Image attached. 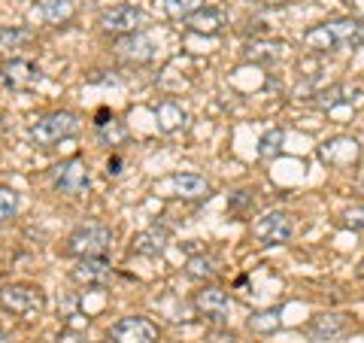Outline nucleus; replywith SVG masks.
<instances>
[{"mask_svg": "<svg viewBox=\"0 0 364 343\" xmlns=\"http://www.w3.org/2000/svg\"><path fill=\"white\" fill-rule=\"evenodd\" d=\"M364 43V25L355 19H334V21H322L304 33V46L313 52H337V49H349V46Z\"/></svg>", "mask_w": 364, "mask_h": 343, "instance_id": "1", "label": "nucleus"}, {"mask_svg": "<svg viewBox=\"0 0 364 343\" xmlns=\"http://www.w3.org/2000/svg\"><path fill=\"white\" fill-rule=\"evenodd\" d=\"M112 246V231L104 222H82L73 228V234L64 240V255L70 258H91V255H107Z\"/></svg>", "mask_w": 364, "mask_h": 343, "instance_id": "2", "label": "nucleus"}, {"mask_svg": "<svg viewBox=\"0 0 364 343\" xmlns=\"http://www.w3.org/2000/svg\"><path fill=\"white\" fill-rule=\"evenodd\" d=\"M76 134H79V119H76V112H67V110L46 112L43 119L31 125V140L43 146V149H49V146L61 143V140H70Z\"/></svg>", "mask_w": 364, "mask_h": 343, "instance_id": "3", "label": "nucleus"}, {"mask_svg": "<svg viewBox=\"0 0 364 343\" xmlns=\"http://www.w3.org/2000/svg\"><path fill=\"white\" fill-rule=\"evenodd\" d=\"M0 307L13 316L21 319H33L43 313L46 307V295L40 285H31V283H9L0 289Z\"/></svg>", "mask_w": 364, "mask_h": 343, "instance_id": "4", "label": "nucleus"}, {"mask_svg": "<svg viewBox=\"0 0 364 343\" xmlns=\"http://www.w3.org/2000/svg\"><path fill=\"white\" fill-rule=\"evenodd\" d=\"M109 337L116 343H158L161 340V331L146 316H124L119 322H112Z\"/></svg>", "mask_w": 364, "mask_h": 343, "instance_id": "5", "label": "nucleus"}, {"mask_svg": "<svg viewBox=\"0 0 364 343\" xmlns=\"http://www.w3.org/2000/svg\"><path fill=\"white\" fill-rule=\"evenodd\" d=\"M52 186H55V191L70 194V198H79V194H85V191L91 189V176H88L85 162H79V158H70V162H64L61 167H55Z\"/></svg>", "mask_w": 364, "mask_h": 343, "instance_id": "6", "label": "nucleus"}, {"mask_svg": "<svg viewBox=\"0 0 364 343\" xmlns=\"http://www.w3.org/2000/svg\"><path fill=\"white\" fill-rule=\"evenodd\" d=\"M73 283L85 285V289H104L112 280V265L107 255H91V258H76V268L70 270Z\"/></svg>", "mask_w": 364, "mask_h": 343, "instance_id": "7", "label": "nucleus"}, {"mask_svg": "<svg viewBox=\"0 0 364 343\" xmlns=\"http://www.w3.org/2000/svg\"><path fill=\"white\" fill-rule=\"evenodd\" d=\"M143 9L140 6H131V4H119V6H109L100 13V28H104L107 33H134L143 28Z\"/></svg>", "mask_w": 364, "mask_h": 343, "instance_id": "8", "label": "nucleus"}, {"mask_svg": "<svg viewBox=\"0 0 364 343\" xmlns=\"http://www.w3.org/2000/svg\"><path fill=\"white\" fill-rule=\"evenodd\" d=\"M252 231H255V237L261 240V243L277 246V243H286V240H291L294 222H291L289 213L273 210V213H267V216H261V219L252 225Z\"/></svg>", "mask_w": 364, "mask_h": 343, "instance_id": "9", "label": "nucleus"}, {"mask_svg": "<svg viewBox=\"0 0 364 343\" xmlns=\"http://www.w3.org/2000/svg\"><path fill=\"white\" fill-rule=\"evenodd\" d=\"M318 158L328 167H352L361 158V146L352 137H334V140H325L318 146Z\"/></svg>", "mask_w": 364, "mask_h": 343, "instance_id": "10", "label": "nucleus"}, {"mask_svg": "<svg viewBox=\"0 0 364 343\" xmlns=\"http://www.w3.org/2000/svg\"><path fill=\"white\" fill-rule=\"evenodd\" d=\"M195 307L215 325H225L228 316H231V298L219 289V285H207L195 295Z\"/></svg>", "mask_w": 364, "mask_h": 343, "instance_id": "11", "label": "nucleus"}, {"mask_svg": "<svg viewBox=\"0 0 364 343\" xmlns=\"http://www.w3.org/2000/svg\"><path fill=\"white\" fill-rule=\"evenodd\" d=\"M116 55L124 58L128 64H149L155 58V43L140 31L122 33V37L116 40Z\"/></svg>", "mask_w": 364, "mask_h": 343, "instance_id": "12", "label": "nucleus"}, {"mask_svg": "<svg viewBox=\"0 0 364 343\" xmlns=\"http://www.w3.org/2000/svg\"><path fill=\"white\" fill-rule=\"evenodd\" d=\"M0 79H4L6 88L25 91V88L40 83V67L31 64L28 58H13V61H6L4 67H0Z\"/></svg>", "mask_w": 364, "mask_h": 343, "instance_id": "13", "label": "nucleus"}, {"mask_svg": "<svg viewBox=\"0 0 364 343\" xmlns=\"http://www.w3.org/2000/svg\"><path fill=\"white\" fill-rule=\"evenodd\" d=\"M349 319L343 313H316L306 325V334L313 340H337L340 334H346Z\"/></svg>", "mask_w": 364, "mask_h": 343, "instance_id": "14", "label": "nucleus"}, {"mask_svg": "<svg viewBox=\"0 0 364 343\" xmlns=\"http://www.w3.org/2000/svg\"><path fill=\"white\" fill-rule=\"evenodd\" d=\"M167 243H170V231H167V228L152 225V228H146V231H140L134 237V253L143 255V258H155V255L164 253Z\"/></svg>", "mask_w": 364, "mask_h": 343, "instance_id": "15", "label": "nucleus"}, {"mask_svg": "<svg viewBox=\"0 0 364 343\" xmlns=\"http://www.w3.org/2000/svg\"><path fill=\"white\" fill-rule=\"evenodd\" d=\"M31 16L37 21H46V25H64L73 16V0H37Z\"/></svg>", "mask_w": 364, "mask_h": 343, "instance_id": "16", "label": "nucleus"}, {"mask_svg": "<svg viewBox=\"0 0 364 343\" xmlns=\"http://www.w3.org/2000/svg\"><path fill=\"white\" fill-rule=\"evenodd\" d=\"M155 122H158V131L161 134H173L186 125V110H182L176 100H161L155 107Z\"/></svg>", "mask_w": 364, "mask_h": 343, "instance_id": "17", "label": "nucleus"}, {"mask_svg": "<svg viewBox=\"0 0 364 343\" xmlns=\"http://www.w3.org/2000/svg\"><path fill=\"white\" fill-rule=\"evenodd\" d=\"M186 28L191 33H219L225 28V13L222 9H198L195 16H188L186 19Z\"/></svg>", "mask_w": 364, "mask_h": 343, "instance_id": "18", "label": "nucleus"}, {"mask_svg": "<svg viewBox=\"0 0 364 343\" xmlns=\"http://www.w3.org/2000/svg\"><path fill=\"white\" fill-rule=\"evenodd\" d=\"M170 186L176 189L179 198H203L210 191L207 179L198 176V174H173L170 176Z\"/></svg>", "mask_w": 364, "mask_h": 343, "instance_id": "19", "label": "nucleus"}, {"mask_svg": "<svg viewBox=\"0 0 364 343\" xmlns=\"http://www.w3.org/2000/svg\"><path fill=\"white\" fill-rule=\"evenodd\" d=\"M282 49H286L282 43H273V40H255V43H249V46H246L243 55H246L249 61H255V64H270V61H277V58H279Z\"/></svg>", "mask_w": 364, "mask_h": 343, "instance_id": "20", "label": "nucleus"}, {"mask_svg": "<svg viewBox=\"0 0 364 343\" xmlns=\"http://www.w3.org/2000/svg\"><path fill=\"white\" fill-rule=\"evenodd\" d=\"M279 325H282L279 307H270V310H261V313L249 316V328H252L255 334H273V331H279Z\"/></svg>", "mask_w": 364, "mask_h": 343, "instance_id": "21", "label": "nucleus"}, {"mask_svg": "<svg viewBox=\"0 0 364 343\" xmlns=\"http://www.w3.org/2000/svg\"><path fill=\"white\" fill-rule=\"evenodd\" d=\"M349 95H355L349 85H331V88H325V91H318L316 95V107H322V110H334L340 104H349Z\"/></svg>", "mask_w": 364, "mask_h": 343, "instance_id": "22", "label": "nucleus"}, {"mask_svg": "<svg viewBox=\"0 0 364 343\" xmlns=\"http://www.w3.org/2000/svg\"><path fill=\"white\" fill-rule=\"evenodd\" d=\"M158 4H161V13L167 19H188L203 9V0H158Z\"/></svg>", "mask_w": 364, "mask_h": 343, "instance_id": "23", "label": "nucleus"}, {"mask_svg": "<svg viewBox=\"0 0 364 343\" xmlns=\"http://www.w3.org/2000/svg\"><path fill=\"white\" fill-rule=\"evenodd\" d=\"M186 273L191 280H213L215 277V261L210 255H191L186 261Z\"/></svg>", "mask_w": 364, "mask_h": 343, "instance_id": "24", "label": "nucleus"}, {"mask_svg": "<svg viewBox=\"0 0 364 343\" xmlns=\"http://www.w3.org/2000/svg\"><path fill=\"white\" fill-rule=\"evenodd\" d=\"M97 137H100V143L104 146H119L124 137H128V128H124V122L109 119L104 125H97Z\"/></svg>", "mask_w": 364, "mask_h": 343, "instance_id": "25", "label": "nucleus"}, {"mask_svg": "<svg viewBox=\"0 0 364 343\" xmlns=\"http://www.w3.org/2000/svg\"><path fill=\"white\" fill-rule=\"evenodd\" d=\"M282 143H286V131H282V128H270L264 137H261L258 155H261V158H277L279 149H282Z\"/></svg>", "mask_w": 364, "mask_h": 343, "instance_id": "26", "label": "nucleus"}, {"mask_svg": "<svg viewBox=\"0 0 364 343\" xmlns=\"http://www.w3.org/2000/svg\"><path fill=\"white\" fill-rule=\"evenodd\" d=\"M16 213H18V191L0 186V222H4V219H13Z\"/></svg>", "mask_w": 364, "mask_h": 343, "instance_id": "27", "label": "nucleus"}, {"mask_svg": "<svg viewBox=\"0 0 364 343\" xmlns=\"http://www.w3.org/2000/svg\"><path fill=\"white\" fill-rule=\"evenodd\" d=\"M31 40V31L28 28H6L0 33V49H18L21 43Z\"/></svg>", "mask_w": 364, "mask_h": 343, "instance_id": "28", "label": "nucleus"}, {"mask_svg": "<svg viewBox=\"0 0 364 343\" xmlns=\"http://www.w3.org/2000/svg\"><path fill=\"white\" fill-rule=\"evenodd\" d=\"M252 201H255L252 191H246V189H243V191H234V194H231V210H234V213H243Z\"/></svg>", "mask_w": 364, "mask_h": 343, "instance_id": "29", "label": "nucleus"}, {"mask_svg": "<svg viewBox=\"0 0 364 343\" xmlns=\"http://www.w3.org/2000/svg\"><path fill=\"white\" fill-rule=\"evenodd\" d=\"M346 225L355 228V231H364V207H352L346 213Z\"/></svg>", "mask_w": 364, "mask_h": 343, "instance_id": "30", "label": "nucleus"}, {"mask_svg": "<svg viewBox=\"0 0 364 343\" xmlns=\"http://www.w3.org/2000/svg\"><path fill=\"white\" fill-rule=\"evenodd\" d=\"M119 174H122V158L112 155L109 162H107V176H119Z\"/></svg>", "mask_w": 364, "mask_h": 343, "instance_id": "31", "label": "nucleus"}, {"mask_svg": "<svg viewBox=\"0 0 364 343\" xmlns=\"http://www.w3.org/2000/svg\"><path fill=\"white\" fill-rule=\"evenodd\" d=\"M213 343H234V334H215Z\"/></svg>", "mask_w": 364, "mask_h": 343, "instance_id": "32", "label": "nucleus"}, {"mask_svg": "<svg viewBox=\"0 0 364 343\" xmlns=\"http://www.w3.org/2000/svg\"><path fill=\"white\" fill-rule=\"evenodd\" d=\"M252 4H264V6H277V4H282V0H252Z\"/></svg>", "mask_w": 364, "mask_h": 343, "instance_id": "33", "label": "nucleus"}, {"mask_svg": "<svg viewBox=\"0 0 364 343\" xmlns=\"http://www.w3.org/2000/svg\"><path fill=\"white\" fill-rule=\"evenodd\" d=\"M0 343H13V337H9V334H6V331H4V328H0Z\"/></svg>", "mask_w": 364, "mask_h": 343, "instance_id": "34", "label": "nucleus"}, {"mask_svg": "<svg viewBox=\"0 0 364 343\" xmlns=\"http://www.w3.org/2000/svg\"><path fill=\"white\" fill-rule=\"evenodd\" d=\"M355 273H358V280H364V258L358 261V270H355Z\"/></svg>", "mask_w": 364, "mask_h": 343, "instance_id": "35", "label": "nucleus"}, {"mask_svg": "<svg viewBox=\"0 0 364 343\" xmlns=\"http://www.w3.org/2000/svg\"><path fill=\"white\" fill-rule=\"evenodd\" d=\"M97 343H116V340H112V337H107V340H97Z\"/></svg>", "mask_w": 364, "mask_h": 343, "instance_id": "36", "label": "nucleus"}, {"mask_svg": "<svg viewBox=\"0 0 364 343\" xmlns=\"http://www.w3.org/2000/svg\"><path fill=\"white\" fill-rule=\"evenodd\" d=\"M361 191H364V182H361Z\"/></svg>", "mask_w": 364, "mask_h": 343, "instance_id": "37", "label": "nucleus"}]
</instances>
